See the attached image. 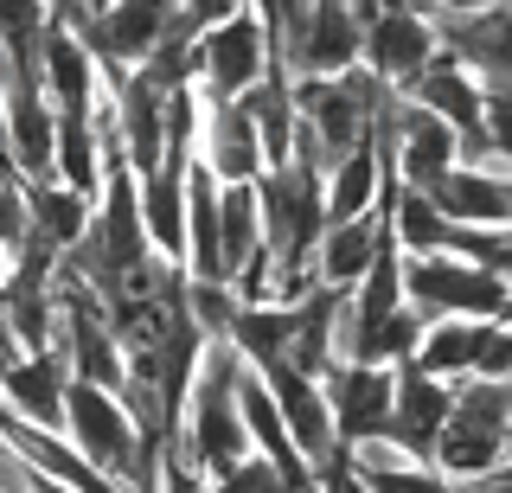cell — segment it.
Masks as SVG:
<instances>
[{"mask_svg": "<svg viewBox=\"0 0 512 493\" xmlns=\"http://www.w3.org/2000/svg\"><path fill=\"white\" fill-rule=\"evenodd\" d=\"M384 161L372 154V141L365 148H352L346 161H333L320 173V212H327V225H352V218H372L378 199H384Z\"/></svg>", "mask_w": 512, "mask_h": 493, "instance_id": "cell-19", "label": "cell"}, {"mask_svg": "<svg viewBox=\"0 0 512 493\" xmlns=\"http://www.w3.org/2000/svg\"><path fill=\"white\" fill-rule=\"evenodd\" d=\"M0 103H7V167L20 186H52V103H45L39 77H13L7 90H0Z\"/></svg>", "mask_w": 512, "mask_h": 493, "instance_id": "cell-10", "label": "cell"}, {"mask_svg": "<svg viewBox=\"0 0 512 493\" xmlns=\"http://www.w3.org/2000/svg\"><path fill=\"white\" fill-rule=\"evenodd\" d=\"M448 404H455V385H436V378H423V372H410V365H397L384 442H397L410 461H429V449H436V436H442V423H448Z\"/></svg>", "mask_w": 512, "mask_h": 493, "instance_id": "cell-13", "label": "cell"}, {"mask_svg": "<svg viewBox=\"0 0 512 493\" xmlns=\"http://www.w3.org/2000/svg\"><path fill=\"white\" fill-rule=\"evenodd\" d=\"M442 250L455 263H468V269H487V276H506V269H512L506 231H461V225H448V244Z\"/></svg>", "mask_w": 512, "mask_h": 493, "instance_id": "cell-26", "label": "cell"}, {"mask_svg": "<svg viewBox=\"0 0 512 493\" xmlns=\"http://www.w3.org/2000/svg\"><path fill=\"white\" fill-rule=\"evenodd\" d=\"M0 244L7 250L26 244V186L13 173H0Z\"/></svg>", "mask_w": 512, "mask_h": 493, "instance_id": "cell-29", "label": "cell"}, {"mask_svg": "<svg viewBox=\"0 0 512 493\" xmlns=\"http://www.w3.org/2000/svg\"><path fill=\"white\" fill-rule=\"evenodd\" d=\"M391 378L397 372H384V365H333V372L320 378L340 449H359V442L384 436V423H391Z\"/></svg>", "mask_w": 512, "mask_h": 493, "instance_id": "cell-9", "label": "cell"}, {"mask_svg": "<svg viewBox=\"0 0 512 493\" xmlns=\"http://www.w3.org/2000/svg\"><path fill=\"white\" fill-rule=\"evenodd\" d=\"M180 321L199 333L205 346L224 340L237 321V295H231V282H180Z\"/></svg>", "mask_w": 512, "mask_h": 493, "instance_id": "cell-25", "label": "cell"}, {"mask_svg": "<svg viewBox=\"0 0 512 493\" xmlns=\"http://www.w3.org/2000/svg\"><path fill=\"white\" fill-rule=\"evenodd\" d=\"M468 378H480V385H506L512 378V327L506 321H493L487 333H480V353H474Z\"/></svg>", "mask_w": 512, "mask_h": 493, "instance_id": "cell-27", "label": "cell"}, {"mask_svg": "<svg viewBox=\"0 0 512 493\" xmlns=\"http://www.w3.org/2000/svg\"><path fill=\"white\" fill-rule=\"evenodd\" d=\"M436 212L461 231H506L512 218V180L506 173H487V167H455L436 180Z\"/></svg>", "mask_w": 512, "mask_h": 493, "instance_id": "cell-15", "label": "cell"}, {"mask_svg": "<svg viewBox=\"0 0 512 493\" xmlns=\"http://www.w3.org/2000/svg\"><path fill=\"white\" fill-rule=\"evenodd\" d=\"M90 199L64 193V186H26V237L45 244L52 257H71L77 244L90 237Z\"/></svg>", "mask_w": 512, "mask_h": 493, "instance_id": "cell-20", "label": "cell"}, {"mask_svg": "<svg viewBox=\"0 0 512 493\" xmlns=\"http://www.w3.org/2000/svg\"><path fill=\"white\" fill-rule=\"evenodd\" d=\"M404 103H416L423 116H436L442 129L461 141V135H474V129H480V109H487V90H480V84H474V77L461 71L448 52H436V65H429L423 77H416V90H410Z\"/></svg>", "mask_w": 512, "mask_h": 493, "instance_id": "cell-18", "label": "cell"}, {"mask_svg": "<svg viewBox=\"0 0 512 493\" xmlns=\"http://www.w3.org/2000/svg\"><path fill=\"white\" fill-rule=\"evenodd\" d=\"M512 449V385H480V378H461L455 404H448V423L429 449V468L442 474L448 487L480 481V474L506 468Z\"/></svg>", "mask_w": 512, "mask_h": 493, "instance_id": "cell-2", "label": "cell"}, {"mask_svg": "<svg viewBox=\"0 0 512 493\" xmlns=\"http://www.w3.org/2000/svg\"><path fill=\"white\" fill-rule=\"evenodd\" d=\"M359 71L372 77L378 90H391V97H410L416 77L436 65V26L423 20V0H391V7H378V0H365L359 7Z\"/></svg>", "mask_w": 512, "mask_h": 493, "instance_id": "cell-4", "label": "cell"}, {"mask_svg": "<svg viewBox=\"0 0 512 493\" xmlns=\"http://www.w3.org/2000/svg\"><path fill=\"white\" fill-rule=\"evenodd\" d=\"M7 282H13V250L0 244V295H7Z\"/></svg>", "mask_w": 512, "mask_h": 493, "instance_id": "cell-30", "label": "cell"}, {"mask_svg": "<svg viewBox=\"0 0 512 493\" xmlns=\"http://www.w3.org/2000/svg\"><path fill=\"white\" fill-rule=\"evenodd\" d=\"M64 442L77 449L84 468H96L116 487L128 481V468H135V417H128L109 391L71 385V397H64Z\"/></svg>", "mask_w": 512, "mask_h": 493, "instance_id": "cell-7", "label": "cell"}, {"mask_svg": "<svg viewBox=\"0 0 512 493\" xmlns=\"http://www.w3.org/2000/svg\"><path fill=\"white\" fill-rule=\"evenodd\" d=\"M64 397H71V372L58 353H20L0 372V410L26 429L64 436Z\"/></svg>", "mask_w": 512, "mask_h": 493, "instance_id": "cell-11", "label": "cell"}, {"mask_svg": "<svg viewBox=\"0 0 512 493\" xmlns=\"http://www.w3.org/2000/svg\"><path fill=\"white\" fill-rule=\"evenodd\" d=\"M237 109H244L250 129H256L263 167H269V173L288 167V141H295V90H288V77H282V71H269V77H263V84H256Z\"/></svg>", "mask_w": 512, "mask_h": 493, "instance_id": "cell-22", "label": "cell"}, {"mask_svg": "<svg viewBox=\"0 0 512 493\" xmlns=\"http://www.w3.org/2000/svg\"><path fill=\"white\" fill-rule=\"evenodd\" d=\"M192 161L212 173L218 186H256L263 180V148H256V129L237 103H205V122H199V148Z\"/></svg>", "mask_w": 512, "mask_h": 493, "instance_id": "cell-14", "label": "cell"}, {"mask_svg": "<svg viewBox=\"0 0 512 493\" xmlns=\"http://www.w3.org/2000/svg\"><path fill=\"white\" fill-rule=\"evenodd\" d=\"M224 346H231L250 372H269V365H282L288 346H295V308H237Z\"/></svg>", "mask_w": 512, "mask_h": 493, "instance_id": "cell-23", "label": "cell"}, {"mask_svg": "<svg viewBox=\"0 0 512 493\" xmlns=\"http://www.w3.org/2000/svg\"><path fill=\"white\" fill-rule=\"evenodd\" d=\"M0 173H13L7 167V103H0Z\"/></svg>", "mask_w": 512, "mask_h": 493, "instance_id": "cell-31", "label": "cell"}, {"mask_svg": "<svg viewBox=\"0 0 512 493\" xmlns=\"http://www.w3.org/2000/svg\"><path fill=\"white\" fill-rule=\"evenodd\" d=\"M212 493H288V487H282V474L269 468L263 455H244L224 481H212Z\"/></svg>", "mask_w": 512, "mask_h": 493, "instance_id": "cell-28", "label": "cell"}, {"mask_svg": "<svg viewBox=\"0 0 512 493\" xmlns=\"http://www.w3.org/2000/svg\"><path fill=\"white\" fill-rule=\"evenodd\" d=\"M135 212H141V231H148V250L160 263L180 269V250H186V161H160L148 180H135Z\"/></svg>", "mask_w": 512, "mask_h": 493, "instance_id": "cell-17", "label": "cell"}, {"mask_svg": "<svg viewBox=\"0 0 512 493\" xmlns=\"http://www.w3.org/2000/svg\"><path fill=\"white\" fill-rule=\"evenodd\" d=\"M404 308L416 321H506L512 314V289L506 276H487V269H468L442 250V257H416L404 263Z\"/></svg>", "mask_w": 512, "mask_h": 493, "instance_id": "cell-5", "label": "cell"}, {"mask_svg": "<svg viewBox=\"0 0 512 493\" xmlns=\"http://www.w3.org/2000/svg\"><path fill=\"white\" fill-rule=\"evenodd\" d=\"M103 122L116 141L128 180H148L167 161V90H154L141 71H128L116 90H103Z\"/></svg>", "mask_w": 512, "mask_h": 493, "instance_id": "cell-8", "label": "cell"}, {"mask_svg": "<svg viewBox=\"0 0 512 493\" xmlns=\"http://www.w3.org/2000/svg\"><path fill=\"white\" fill-rule=\"evenodd\" d=\"M480 321H423V340L410 353V372L436 378V385H461L474 372V353H480Z\"/></svg>", "mask_w": 512, "mask_h": 493, "instance_id": "cell-21", "label": "cell"}, {"mask_svg": "<svg viewBox=\"0 0 512 493\" xmlns=\"http://www.w3.org/2000/svg\"><path fill=\"white\" fill-rule=\"evenodd\" d=\"M378 237H384V218H352V225H327L314 237V257H308V276H314V289H327V295H352L359 289V276L372 269L378 257Z\"/></svg>", "mask_w": 512, "mask_h": 493, "instance_id": "cell-16", "label": "cell"}, {"mask_svg": "<svg viewBox=\"0 0 512 493\" xmlns=\"http://www.w3.org/2000/svg\"><path fill=\"white\" fill-rule=\"evenodd\" d=\"M263 250V212H256V186H218V257H224V282L231 269Z\"/></svg>", "mask_w": 512, "mask_h": 493, "instance_id": "cell-24", "label": "cell"}, {"mask_svg": "<svg viewBox=\"0 0 512 493\" xmlns=\"http://www.w3.org/2000/svg\"><path fill=\"white\" fill-rule=\"evenodd\" d=\"M186 65H192V90H199L205 103H244L250 90L276 71V58H269V33H263V13H256V7H237L224 26H212V33L192 45Z\"/></svg>", "mask_w": 512, "mask_h": 493, "instance_id": "cell-6", "label": "cell"}, {"mask_svg": "<svg viewBox=\"0 0 512 493\" xmlns=\"http://www.w3.org/2000/svg\"><path fill=\"white\" fill-rule=\"evenodd\" d=\"M288 90H295V129L308 135L320 173H327L333 161H346L352 148H365L378 109L391 103V90H378L365 71L327 77V84H288Z\"/></svg>", "mask_w": 512, "mask_h": 493, "instance_id": "cell-3", "label": "cell"}, {"mask_svg": "<svg viewBox=\"0 0 512 493\" xmlns=\"http://www.w3.org/2000/svg\"><path fill=\"white\" fill-rule=\"evenodd\" d=\"M244 372L250 365L237 359L224 340H212L199 353V378H192L180 417H173V455H180L199 481H224V474L250 455L244 417H237V378Z\"/></svg>", "mask_w": 512, "mask_h": 493, "instance_id": "cell-1", "label": "cell"}, {"mask_svg": "<svg viewBox=\"0 0 512 493\" xmlns=\"http://www.w3.org/2000/svg\"><path fill=\"white\" fill-rule=\"evenodd\" d=\"M39 77L45 103H52V116H90L96 103H103V71H96V58L64 33L58 20H45V39H39Z\"/></svg>", "mask_w": 512, "mask_h": 493, "instance_id": "cell-12", "label": "cell"}]
</instances>
